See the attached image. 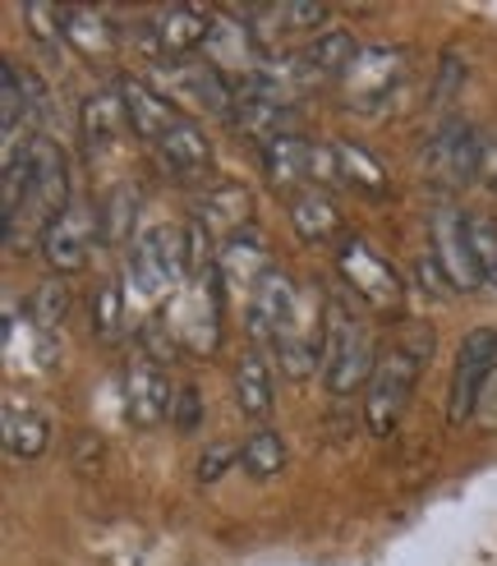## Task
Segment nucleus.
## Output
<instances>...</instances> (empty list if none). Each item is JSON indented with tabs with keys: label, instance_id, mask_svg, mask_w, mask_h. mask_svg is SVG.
Returning <instances> with one entry per match:
<instances>
[{
	"label": "nucleus",
	"instance_id": "9",
	"mask_svg": "<svg viewBox=\"0 0 497 566\" xmlns=\"http://www.w3.org/2000/svg\"><path fill=\"white\" fill-rule=\"evenodd\" d=\"M97 240H102L97 212H88L83 203H70L61 217L46 226V235H42L38 244H42L46 268H51V272H61V276H70V272H83V268H88Z\"/></svg>",
	"mask_w": 497,
	"mask_h": 566
},
{
	"label": "nucleus",
	"instance_id": "26",
	"mask_svg": "<svg viewBox=\"0 0 497 566\" xmlns=\"http://www.w3.org/2000/svg\"><path fill=\"white\" fill-rule=\"evenodd\" d=\"M65 42L93 61V55H110L116 28H110L106 14H97V10H65Z\"/></svg>",
	"mask_w": 497,
	"mask_h": 566
},
{
	"label": "nucleus",
	"instance_id": "25",
	"mask_svg": "<svg viewBox=\"0 0 497 566\" xmlns=\"http://www.w3.org/2000/svg\"><path fill=\"white\" fill-rule=\"evenodd\" d=\"M235 406L248 415V419H263L272 415V369L258 350H248L240 364H235Z\"/></svg>",
	"mask_w": 497,
	"mask_h": 566
},
{
	"label": "nucleus",
	"instance_id": "30",
	"mask_svg": "<svg viewBox=\"0 0 497 566\" xmlns=\"http://www.w3.org/2000/svg\"><path fill=\"white\" fill-rule=\"evenodd\" d=\"M120 323H125V295H120L116 281H102L97 295H93V332L102 342H110V336L120 332Z\"/></svg>",
	"mask_w": 497,
	"mask_h": 566
},
{
	"label": "nucleus",
	"instance_id": "28",
	"mask_svg": "<svg viewBox=\"0 0 497 566\" xmlns=\"http://www.w3.org/2000/svg\"><path fill=\"white\" fill-rule=\"evenodd\" d=\"M134 208H138V193L134 189H110L97 208V226H102V240L106 244H125L129 240V226H134Z\"/></svg>",
	"mask_w": 497,
	"mask_h": 566
},
{
	"label": "nucleus",
	"instance_id": "15",
	"mask_svg": "<svg viewBox=\"0 0 497 566\" xmlns=\"http://www.w3.org/2000/svg\"><path fill=\"white\" fill-rule=\"evenodd\" d=\"M120 102H125V116H129L134 138H144L148 148L157 144L166 129H176V125L184 120L180 106L166 97L157 83H148V78H125V83H120Z\"/></svg>",
	"mask_w": 497,
	"mask_h": 566
},
{
	"label": "nucleus",
	"instance_id": "5",
	"mask_svg": "<svg viewBox=\"0 0 497 566\" xmlns=\"http://www.w3.org/2000/svg\"><path fill=\"white\" fill-rule=\"evenodd\" d=\"M161 327L171 332L176 350L208 355L221 342V272L212 268L208 276L193 281V291H184L171 308H166Z\"/></svg>",
	"mask_w": 497,
	"mask_h": 566
},
{
	"label": "nucleus",
	"instance_id": "7",
	"mask_svg": "<svg viewBox=\"0 0 497 566\" xmlns=\"http://www.w3.org/2000/svg\"><path fill=\"white\" fill-rule=\"evenodd\" d=\"M248 323H254V336H267L272 346H286V342H295V336H314L309 327H304L295 281L286 272H276V268L248 291Z\"/></svg>",
	"mask_w": 497,
	"mask_h": 566
},
{
	"label": "nucleus",
	"instance_id": "20",
	"mask_svg": "<svg viewBox=\"0 0 497 566\" xmlns=\"http://www.w3.org/2000/svg\"><path fill=\"white\" fill-rule=\"evenodd\" d=\"M78 129H83V144H88L93 157H102L106 148L120 144V134L129 129V116H125V102L120 93H93L78 111ZM134 134V129H129Z\"/></svg>",
	"mask_w": 497,
	"mask_h": 566
},
{
	"label": "nucleus",
	"instance_id": "33",
	"mask_svg": "<svg viewBox=\"0 0 497 566\" xmlns=\"http://www.w3.org/2000/svg\"><path fill=\"white\" fill-rule=\"evenodd\" d=\"M282 33H314L318 38V23L327 19V6H272Z\"/></svg>",
	"mask_w": 497,
	"mask_h": 566
},
{
	"label": "nucleus",
	"instance_id": "16",
	"mask_svg": "<svg viewBox=\"0 0 497 566\" xmlns=\"http://www.w3.org/2000/svg\"><path fill=\"white\" fill-rule=\"evenodd\" d=\"M401 78V51L392 46H359L355 65L346 70V93L355 106H373L396 88Z\"/></svg>",
	"mask_w": 497,
	"mask_h": 566
},
{
	"label": "nucleus",
	"instance_id": "18",
	"mask_svg": "<svg viewBox=\"0 0 497 566\" xmlns=\"http://www.w3.org/2000/svg\"><path fill=\"white\" fill-rule=\"evenodd\" d=\"M216 272H221V281H235V286H248L254 291L258 281L272 272V249H267V240L248 226V231H235L231 240H221V249H216Z\"/></svg>",
	"mask_w": 497,
	"mask_h": 566
},
{
	"label": "nucleus",
	"instance_id": "11",
	"mask_svg": "<svg viewBox=\"0 0 497 566\" xmlns=\"http://www.w3.org/2000/svg\"><path fill=\"white\" fill-rule=\"evenodd\" d=\"M176 410V391L171 378L161 374V364L152 355H138L125 369V415L134 429H157L161 419H171Z\"/></svg>",
	"mask_w": 497,
	"mask_h": 566
},
{
	"label": "nucleus",
	"instance_id": "22",
	"mask_svg": "<svg viewBox=\"0 0 497 566\" xmlns=\"http://www.w3.org/2000/svg\"><path fill=\"white\" fill-rule=\"evenodd\" d=\"M290 226H295V235L304 244H327V240H337V231H341V212L314 185V189H304V193L290 198Z\"/></svg>",
	"mask_w": 497,
	"mask_h": 566
},
{
	"label": "nucleus",
	"instance_id": "17",
	"mask_svg": "<svg viewBox=\"0 0 497 566\" xmlns=\"http://www.w3.org/2000/svg\"><path fill=\"white\" fill-rule=\"evenodd\" d=\"M355 38L346 28H322V33L295 55V70H299V83H327V78H346V70L355 65Z\"/></svg>",
	"mask_w": 497,
	"mask_h": 566
},
{
	"label": "nucleus",
	"instance_id": "24",
	"mask_svg": "<svg viewBox=\"0 0 497 566\" xmlns=\"http://www.w3.org/2000/svg\"><path fill=\"white\" fill-rule=\"evenodd\" d=\"M231 125L248 138H258V148L276 134H295V111L282 106V102H267V97H254V93H240L235 111H231Z\"/></svg>",
	"mask_w": 497,
	"mask_h": 566
},
{
	"label": "nucleus",
	"instance_id": "4",
	"mask_svg": "<svg viewBox=\"0 0 497 566\" xmlns=\"http://www.w3.org/2000/svg\"><path fill=\"white\" fill-rule=\"evenodd\" d=\"M420 355L414 350H387L373 364V378L364 382V423L373 438H387L396 429V419L410 406V391L420 382Z\"/></svg>",
	"mask_w": 497,
	"mask_h": 566
},
{
	"label": "nucleus",
	"instance_id": "19",
	"mask_svg": "<svg viewBox=\"0 0 497 566\" xmlns=\"http://www.w3.org/2000/svg\"><path fill=\"white\" fill-rule=\"evenodd\" d=\"M248 212H254V198H248L244 185H216L193 203V221L208 226L212 235H226V240L235 231H248Z\"/></svg>",
	"mask_w": 497,
	"mask_h": 566
},
{
	"label": "nucleus",
	"instance_id": "32",
	"mask_svg": "<svg viewBox=\"0 0 497 566\" xmlns=\"http://www.w3.org/2000/svg\"><path fill=\"white\" fill-rule=\"evenodd\" d=\"M70 314V286L65 281H46V286L33 295V323L38 332H55Z\"/></svg>",
	"mask_w": 497,
	"mask_h": 566
},
{
	"label": "nucleus",
	"instance_id": "21",
	"mask_svg": "<svg viewBox=\"0 0 497 566\" xmlns=\"http://www.w3.org/2000/svg\"><path fill=\"white\" fill-rule=\"evenodd\" d=\"M258 153H263V171L276 189H295L304 176H314V148L299 134H276Z\"/></svg>",
	"mask_w": 497,
	"mask_h": 566
},
{
	"label": "nucleus",
	"instance_id": "10",
	"mask_svg": "<svg viewBox=\"0 0 497 566\" xmlns=\"http://www.w3.org/2000/svg\"><path fill=\"white\" fill-rule=\"evenodd\" d=\"M484 153H488V138H479L465 120H447L424 148V161L437 180L447 185H469L475 176H484Z\"/></svg>",
	"mask_w": 497,
	"mask_h": 566
},
{
	"label": "nucleus",
	"instance_id": "31",
	"mask_svg": "<svg viewBox=\"0 0 497 566\" xmlns=\"http://www.w3.org/2000/svg\"><path fill=\"white\" fill-rule=\"evenodd\" d=\"M465 231H469V249H475V263H479L484 281H497V221L475 212L465 221Z\"/></svg>",
	"mask_w": 497,
	"mask_h": 566
},
{
	"label": "nucleus",
	"instance_id": "1",
	"mask_svg": "<svg viewBox=\"0 0 497 566\" xmlns=\"http://www.w3.org/2000/svg\"><path fill=\"white\" fill-rule=\"evenodd\" d=\"M70 208V171H65V153L51 138H33L28 148V189L19 212L6 221V244L19 249L23 240H42L46 226Z\"/></svg>",
	"mask_w": 497,
	"mask_h": 566
},
{
	"label": "nucleus",
	"instance_id": "2",
	"mask_svg": "<svg viewBox=\"0 0 497 566\" xmlns=\"http://www.w3.org/2000/svg\"><path fill=\"white\" fill-rule=\"evenodd\" d=\"M373 364H378V355H373L364 323H359L341 300H327L322 304V359H318L327 391L331 396L355 391L359 382L373 378Z\"/></svg>",
	"mask_w": 497,
	"mask_h": 566
},
{
	"label": "nucleus",
	"instance_id": "3",
	"mask_svg": "<svg viewBox=\"0 0 497 566\" xmlns=\"http://www.w3.org/2000/svg\"><path fill=\"white\" fill-rule=\"evenodd\" d=\"M189 276V240L180 226H152L134 240L125 281L138 300H161L166 291H176Z\"/></svg>",
	"mask_w": 497,
	"mask_h": 566
},
{
	"label": "nucleus",
	"instance_id": "13",
	"mask_svg": "<svg viewBox=\"0 0 497 566\" xmlns=\"http://www.w3.org/2000/svg\"><path fill=\"white\" fill-rule=\"evenodd\" d=\"M465 212H456V208H442L437 217H433V226H429V235H433V259H437V268L447 272V281L456 291H475V286H484V272H479V263H475V249H469V231H465Z\"/></svg>",
	"mask_w": 497,
	"mask_h": 566
},
{
	"label": "nucleus",
	"instance_id": "34",
	"mask_svg": "<svg viewBox=\"0 0 497 566\" xmlns=\"http://www.w3.org/2000/svg\"><path fill=\"white\" fill-rule=\"evenodd\" d=\"M171 423H176L180 433H199V423H203V396H199V387H180L176 391Z\"/></svg>",
	"mask_w": 497,
	"mask_h": 566
},
{
	"label": "nucleus",
	"instance_id": "23",
	"mask_svg": "<svg viewBox=\"0 0 497 566\" xmlns=\"http://www.w3.org/2000/svg\"><path fill=\"white\" fill-rule=\"evenodd\" d=\"M51 442V419L38 406L6 401V451L14 461H38Z\"/></svg>",
	"mask_w": 497,
	"mask_h": 566
},
{
	"label": "nucleus",
	"instance_id": "27",
	"mask_svg": "<svg viewBox=\"0 0 497 566\" xmlns=\"http://www.w3.org/2000/svg\"><path fill=\"white\" fill-rule=\"evenodd\" d=\"M235 461H240V470L248 479H272V474H282V465H286V442H282V433L258 429L235 451Z\"/></svg>",
	"mask_w": 497,
	"mask_h": 566
},
{
	"label": "nucleus",
	"instance_id": "12",
	"mask_svg": "<svg viewBox=\"0 0 497 566\" xmlns=\"http://www.w3.org/2000/svg\"><path fill=\"white\" fill-rule=\"evenodd\" d=\"M212 23L216 19L208 10H199V6H166V10H157L152 23H144L148 28V55H161V61H184L189 51L208 46Z\"/></svg>",
	"mask_w": 497,
	"mask_h": 566
},
{
	"label": "nucleus",
	"instance_id": "29",
	"mask_svg": "<svg viewBox=\"0 0 497 566\" xmlns=\"http://www.w3.org/2000/svg\"><path fill=\"white\" fill-rule=\"evenodd\" d=\"M337 148V171L350 180V185H359V189H369V193H382L387 189V180H382V166L364 153V148H350V144H331Z\"/></svg>",
	"mask_w": 497,
	"mask_h": 566
},
{
	"label": "nucleus",
	"instance_id": "6",
	"mask_svg": "<svg viewBox=\"0 0 497 566\" xmlns=\"http://www.w3.org/2000/svg\"><path fill=\"white\" fill-rule=\"evenodd\" d=\"M497 369V332L493 327H475L465 332V342L456 350V369H452V387H447V419L461 423L479 415L484 401V382Z\"/></svg>",
	"mask_w": 497,
	"mask_h": 566
},
{
	"label": "nucleus",
	"instance_id": "35",
	"mask_svg": "<svg viewBox=\"0 0 497 566\" xmlns=\"http://www.w3.org/2000/svg\"><path fill=\"white\" fill-rule=\"evenodd\" d=\"M226 465H231V451L212 447V451H203V457H199V479H203V484H216V479L226 474Z\"/></svg>",
	"mask_w": 497,
	"mask_h": 566
},
{
	"label": "nucleus",
	"instance_id": "8",
	"mask_svg": "<svg viewBox=\"0 0 497 566\" xmlns=\"http://www.w3.org/2000/svg\"><path fill=\"white\" fill-rule=\"evenodd\" d=\"M337 268H341V276H346V286H350L359 300H364V304H373V308H396V304H401V276H396V268L387 263L369 240L350 235V240L337 249Z\"/></svg>",
	"mask_w": 497,
	"mask_h": 566
},
{
	"label": "nucleus",
	"instance_id": "14",
	"mask_svg": "<svg viewBox=\"0 0 497 566\" xmlns=\"http://www.w3.org/2000/svg\"><path fill=\"white\" fill-rule=\"evenodd\" d=\"M152 157H157L161 171L171 176V180H180V185H199V180L212 176V144H208V134L193 125L189 116L176 129H166L157 138Z\"/></svg>",
	"mask_w": 497,
	"mask_h": 566
}]
</instances>
